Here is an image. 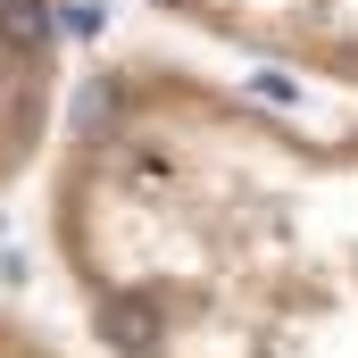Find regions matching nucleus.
I'll return each mask as SVG.
<instances>
[{
  "label": "nucleus",
  "instance_id": "nucleus-2",
  "mask_svg": "<svg viewBox=\"0 0 358 358\" xmlns=\"http://www.w3.org/2000/svg\"><path fill=\"white\" fill-rule=\"evenodd\" d=\"M67 92H76V59L59 0H0V192L42 176Z\"/></svg>",
  "mask_w": 358,
  "mask_h": 358
},
{
  "label": "nucleus",
  "instance_id": "nucleus-3",
  "mask_svg": "<svg viewBox=\"0 0 358 358\" xmlns=\"http://www.w3.org/2000/svg\"><path fill=\"white\" fill-rule=\"evenodd\" d=\"M142 8L292 76H342L358 59V0H142Z\"/></svg>",
  "mask_w": 358,
  "mask_h": 358
},
{
  "label": "nucleus",
  "instance_id": "nucleus-1",
  "mask_svg": "<svg viewBox=\"0 0 358 358\" xmlns=\"http://www.w3.org/2000/svg\"><path fill=\"white\" fill-rule=\"evenodd\" d=\"M42 225L100 358H358V117L117 50L59 108Z\"/></svg>",
  "mask_w": 358,
  "mask_h": 358
},
{
  "label": "nucleus",
  "instance_id": "nucleus-4",
  "mask_svg": "<svg viewBox=\"0 0 358 358\" xmlns=\"http://www.w3.org/2000/svg\"><path fill=\"white\" fill-rule=\"evenodd\" d=\"M0 358H92V350H76L67 334H50L25 300H8L0 292Z\"/></svg>",
  "mask_w": 358,
  "mask_h": 358
}]
</instances>
